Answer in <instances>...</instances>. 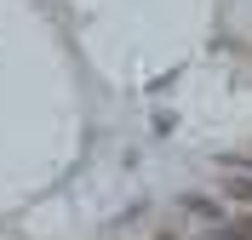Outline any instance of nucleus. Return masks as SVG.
Here are the masks:
<instances>
[{
	"label": "nucleus",
	"instance_id": "1",
	"mask_svg": "<svg viewBox=\"0 0 252 240\" xmlns=\"http://www.w3.org/2000/svg\"><path fill=\"white\" fill-rule=\"evenodd\" d=\"M223 194H229V200H241V206H252V177H223Z\"/></svg>",
	"mask_w": 252,
	"mask_h": 240
},
{
	"label": "nucleus",
	"instance_id": "2",
	"mask_svg": "<svg viewBox=\"0 0 252 240\" xmlns=\"http://www.w3.org/2000/svg\"><path fill=\"white\" fill-rule=\"evenodd\" d=\"M212 240H252V235H212Z\"/></svg>",
	"mask_w": 252,
	"mask_h": 240
}]
</instances>
